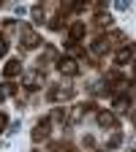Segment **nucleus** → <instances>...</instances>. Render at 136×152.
Segmentation results:
<instances>
[{
	"instance_id": "1",
	"label": "nucleus",
	"mask_w": 136,
	"mask_h": 152,
	"mask_svg": "<svg viewBox=\"0 0 136 152\" xmlns=\"http://www.w3.org/2000/svg\"><path fill=\"white\" fill-rule=\"evenodd\" d=\"M57 71H60L63 76H76V73H79L76 57H60V60H57Z\"/></svg>"
},
{
	"instance_id": "2",
	"label": "nucleus",
	"mask_w": 136,
	"mask_h": 152,
	"mask_svg": "<svg viewBox=\"0 0 136 152\" xmlns=\"http://www.w3.org/2000/svg\"><path fill=\"white\" fill-rule=\"evenodd\" d=\"M49 125H52V120H49V117L38 122V125L33 128V141H44V139L49 136Z\"/></svg>"
},
{
	"instance_id": "3",
	"label": "nucleus",
	"mask_w": 136,
	"mask_h": 152,
	"mask_svg": "<svg viewBox=\"0 0 136 152\" xmlns=\"http://www.w3.org/2000/svg\"><path fill=\"white\" fill-rule=\"evenodd\" d=\"M22 46H25V49L41 46V35H38L35 30H25V33H22Z\"/></svg>"
},
{
	"instance_id": "4",
	"label": "nucleus",
	"mask_w": 136,
	"mask_h": 152,
	"mask_svg": "<svg viewBox=\"0 0 136 152\" xmlns=\"http://www.w3.org/2000/svg\"><path fill=\"white\" fill-rule=\"evenodd\" d=\"M85 30H87V27H85V22H74V25L68 27V41H74V44H76L79 38H85Z\"/></svg>"
},
{
	"instance_id": "5",
	"label": "nucleus",
	"mask_w": 136,
	"mask_h": 152,
	"mask_svg": "<svg viewBox=\"0 0 136 152\" xmlns=\"http://www.w3.org/2000/svg\"><path fill=\"white\" fill-rule=\"evenodd\" d=\"M19 73H22V63L19 60H8L6 68H3V76L6 79H14V76H19Z\"/></svg>"
},
{
	"instance_id": "6",
	"label": "nucleus",
	"mask_w": 136,
	"mask_h": 152,
	"mask_svg": "<svg viewBox=\"0 0 136 152\" xmlns=\"http://www.w3.org/2000/svg\"><path fill=\"white\" fill-rule=\"evenodd\" d=\"M49 98H52V101H68V98H74V90H71V87H54V90L49 92Z\"/></svg>"
},
{
	"instance_id": "7",
	"label": "nucleus",
	"mask_w": 136,
	"mask_h": 152,
	"mask_svg": "<svg viewBox=\"0 0 136 152\" xmlns=\"http://www.w3.org/2000/svg\"><path fill=\"white\" fill-rule=\"evenodd\" d=\"M22 84H25V90H35L38 84H41V73H25Z\"/></svg>"
},
{
	"instance_id": "8",
	"label": "nucleus",
	"mask_w": 136,
	"mask_h": 152,
	"mask_svg": "<svg viewBox=\"0 0 136 152\" xmlns=\"http://www.w3.org/2000/svg\"><path fill=\"white\" fill-rule=\"evenodd\" d=\"M114 60H117L120 65H125V63H131V60H133V46H131V44H128V46H123V49L117 52V57H114Z\"/></svg>"
},
{
	"instance_id": "9",
	"label": "nucleus",
	"mask_w": 136,
	"mask_h": 152,
	"mask_svg": "<svg viewBox=\"0 0 136 152\" xmlns=\"http://www.w3.org/2000/svg\"><path fill=\"white\" fill-rule=\"evenodd\" d=\"M85 109H87V106H74V109H71V114H65V122H82Z\"/></svg>"
},
{
	"instance_id": "10",
	"label": "nucleus",
	"mask_w": 136,
	"mask_h": 152,
	"mask_svg": "<svg viewBox=\"0 0 136 152\" xmlns=\"http://www.w3.org/2000/svg\"><path fill=\"white\" fill-rule=\"evenodd\" d=\"M114 122H117V120H114L112 111H98V125H101V128H112Z\"/></svg>"
},
{
	"instance_id": "11",
	"label": "nucleus",
	"mask_w": 136,
	"mask_h": 152,
	"mask_svg": "<svg viewBox=\"0 0 136 152\" xmlns=\"http://www.w3.org/2000/svg\"><path fill=\"white\" fill-rule=\"evenodd\" d=\"M114 109H117V111L131 109V95H120V98H114Z\"/></svg>"
},
{
	"instance_id": "12",
	"label": "nucleus",
	"mask_w": 136,
	"mask_h": 152,
	"mask_svg": "<svg viewBox=\"0 0 136 152\" xmlns=\"http://www.w3.org/2000/svg\"><path fill=\"white\" fill-rule=\"evenodd\" d=\"M106 49H109V38H98L95 46H93V54H104Z\"/></svg>"
},
{
	"instance_id": "13",
	"label": "nucleus",
	"mask_w": 136,
	"mask_h": 152,
	"mask_svg": "<svg viewBox=\"0 0 136 152\" xmlns=\"http://www.w3.org/2000/svg\"><path fill=\"white\" fill-rule=\"evenodd\" d=\"M11 95H14V84H0V101H6V98H11Z\"/></svg>"
},
{
	"instance_id": "14",
	"label": "nucleus",
	"mask_w": 136,
	"mask_h": 152,
	"mask_svg": "<svg viewBox=\"0 0 136 152\" xmlns=\"http://www.w3.org/2000/svg\"><path fill=\"white\" fill-rule=\"evenodd\" d=\"M49 120H52V122H65V111H63V109H54V114H52Z\"/></svg>"
},
{
	"instance_id": "15",
	"label": "nucleus",
	"mask_w": 136,
	"mask_h": 152,
	"mask_svg": "<svg viewBox=\"0 0 136 152\" xmlns=\"http://www.w3.org/2000/svg\"><path fill=\"white\" fill-rule=\"evenodd\" d=\"M30 14H33L35 22H41V19H44V8H41V6H33V11H30Z\"/></svg>"
},
{
	"instance_id": "16",
	"label": "nucleus",
	"mask_w": 136,
	"mask_h": 152,
	"mask_svg": "<svg viewBox=\"0 0 136 152\" xmlns=\"http://www.w3.org/2000/svg\"><path fill=\"white\" fill-rule=\"evenodd\" d=\"M120 141H123V136H120V133H114V136L109 139V149H114V147H117Z\"/></svg>"
},
{
	"instance_id": "17",
	"label": "nucleus",
	"mask_w": 136,
	"mask_h": 152,
	"mask_svg": "<svg viewBox=\"0 0 136 152\" xmlns=\"http://www.w3.org/2000/svg\"><path fill=\"white\" fill-rule=\"evenodd\" d=\"M6 125H8V117H6V114H3V111H0V130H3Z\"/></svg>"
},
{
	"instance_id": "18",
	"label": "nucleus",
	"mask_w": 136,
	"mask_h": 152,
	"mask_svg": "<svg viewBox=\"0 0 136 152\" xmlns=\"http://www.w3.org/2000/svg\"><path fill=\"white\" fill-rule=\"evenodd\" d=\"M6 49H8V46H6V41H3V38H0V57L6 54Z\"/></svg>"
},
{
	"instance_id": "19",
	"label": "nucleus",
	"mask_w": 136,
	"mask_h": 152,
	"mask_svg": "<svg viewBox=\"0 0 136 152\" xmlns=\"http://www.w3.org/2000/svg\"><path fill=\"white\" fill-rule=\"evenodd\" d=\"M98 152H109V149H98Z\"/></svg>"
},
{
	"instance_id": "20",
	"label": "nucleus",
	"mask_w": 136,
	"mask_h": 152,
	"mask_svg": "<svg viewBox=\"0 0 136 152\" xmlns=\"http://www.w3.org/2000/svg\"><path fill=\"white\" fill-rule=\"evenodd\" d=\"M0 6H3V3H0Z\"/></svg>"
}]
</instances>
